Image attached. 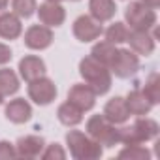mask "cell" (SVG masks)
<instances>
[{"mask_svg":"<svg viewBox=\"0 0 160 160\" xmlns=\"http://www.w3.org/2000/svg\"><path fill=\"white\" fill-rule=\"evenodd\" d=\"M66 141L75 158H98L102 154V147L98 141H91L85 134L77 130H72L66 136Z\"/></svg>","mask_w":160,"mask_h":160,"instance_id":"3957f363","label":"cell"},{"mask_svg":"<svg viewBox=\"0 0 160 160\" xmlns=\"http://www.w3.org/2000/svg\"><path fill=\"white\" fill-rule=\"evenodd\" d=\"M0 104H2V94H0Z\"/></svg>","mask_w":160,"mask_h":160,"instance_id":"d6a6232c","label":"cell"},{"mask_svg":"<svg viewBox=\"0 0 160 160\" xmlns=\"http://www.w3.org/2000/svg\"><path fill=\"white\" fill-rule=\"evenodd\" d=\"M87 130L89 134L100 143V145H115L119 141V136H117V128H113V124L104 117V115H94L89 119L87 122Z\"/></svg>","mask_w":160,"mask_h":160,"instance_id":"277c9868","label":"cell"},{"mask_svg":"<svg viewBox=\"0 0 160 160\" xmlns=\"http://www.w3.org/2000/svg\"><path fill=\"white\" fill-rule=\"evenodd\" d=\"M6 4H8V0H0V10H4Z\"/></svg>","mask_w":160,"mask_h":160,"instance_id":"4dcf8cb0","label":"cell"},{"mask_svg":"<svg viewBox=\"0 0 160 160\" xmlns=\"http://www.w3.org/2000/svg\"><path fill=\"white\" fill-rule=\"evenodd\" d=\"M49 2H60V0H49Z\"/></svg>","mask_w":160,"mask_h":160,"instance_id":"1f68e13d","label":"cell"},{"mask_svg":"<svg viewBox=\"0 0 160 160\" xmlns=\"http://www.w3.org/2000/svg\"><path fill=\"white\" fill-rule=\"evenodd\" d=\"M156 132H158V126H156L154 121H151V119H139L132 126L117 130V136H119V141L128 143V145H136V143H141L145 139L154 138Z\"/></svg>","mask_w":160,"mask_h":160,"instance_id":"7a4b0ae2","label":"cell"},{"mask_svg":"<svg viewBox=\"0 0 160 160\" xmlns=\"http://www.w3.org/2000/svg\"><path fill=\"white\" fill-rule=\"evenodd\" d=\"M73 34L81 42H91V40H96L102 34V25L98 21H94L92 17H89V15H81L73 23Z\"/></svg>","mask_w":160,"mask_h":160,"instance_id":"ba28073f","label":"cell"},{"mask_svg":"<svg viewBox=\"0 0 160 160\" xmlns=\"http://www.w3.org/2000/svg\"><path fill=\"white\" fill-rule=\"evenodd\" d=\"M79 72H81V75L85 77V81L89 83V87L96 94H104V92L109 91V87H111V75L104 68V64L98 62L96 58H92V57L83 58L81 64H79Z\"/></svg>","mask_w":160,"mask_h":160,"instance_id":"6da1fadb","label":"cell"},{"mask_svg":"<svg viewBox=\"0 0 160 160\" xmlns=\"http://www.w3.org/2000/svg\"><path fill=\"white\" fill-rule=\"evenodd\" d=\"M94 98H96V92L89 85H73L68 92V102L77 106L81 111L91 109L94 106Z\"/></svg>","mask_w":160,"mask_h":160,"instance_id":"9c48e42d","label":"cell"},{"mask_svg":"<svg viewBox=\"0 0 160 160\" xmlns=\"http://www.w3.org/2000/svg\"><path fill=\"white\" fill-rule=\"evenodd\" d=\"M154 12L141 4V2H134L126 8V21L134 30H147L154 25Z\"/></svg>","mask_w":160,"mask_h":160,"instance_id":"5b68a950","label":"cell"},{"mask_svg":"<svg viewBox=\"0 0 160 160\" xmlns=\"http://www.w3.org/2000/svg\"><path fill=\"white\" fill-rule=\"evenodd\" d=\"M143 94H145L152 104H154V102H158V98H160V85H158V75H156V73H152V75L147 79Z\"/></svg>","mask_w":160,"mask_h":160,"instance_id":"d4e9b609","label":"cell"},{"mask_svg":"<svg viewBox=\"0 0 160 160\" xmlns=\"http://www.w3.org/2000/svg\"><path fill=\"white\" fill-rule=\"evenodd\" d=\"M104 117H106L109 122H124V121L130 117V111H128V108H126V102H124L122 98H111V100L106 104Z\"/></svg>","mask_w":160,"mask_h":160,"instance_id":"7c38bea8","label":"cell"},{"mask_svg":"<svg viewBox=\"0 0 160 160\" xmlns=\"http://www.w3.org/2000/svg\"><path fill=\"white\" fill-rule=\"evenodd\" d=\"M38 15H40V21L43 25H49V27H58L64 21V10L57 2H49V4L40 6Z\"/></svg>","mask_w":160,"mask_h":160,"instance_id":"4fadbf2b","label":"cell"},{"mask_svg":"<svg viewBox=\"0 0 160 160\" xmlns=\"http://www.w3.org/2000/svg\"><path fill=\"white\" fill-rule=\"evenodd\" d=\"M30 115H32V109H30L28 102L23 98H15L6 106V117L12 122H25L30 119Z\"/></svg>","mask_w":160,"mask_h":160,"instance_id":"8fae6325","label":"cell"},{"mask_svg":"<svg viewBox=\"0 0 160 160\" xmlns=\"http://www.w3.org/2000/svg\"><path fill=\"white\" fill-rule=\"evenodd\" d=\"M12 58V51L10 47H6L4 43H0V64H6Z\"/></svg>","mask_w":160,"mask_h":160,"instance_id":"f1b7e54d","label":"cell"},{"mask_svg":"<svg viewBox=\"0 0 160 160\" xmlns=\"http://www.w3.org/2000/svg\"><path fill=\"white\" fill-rule=\"evenodd\" d=\"M139 68V60L134 53H130L128 49H121L117 51L113 62H111V70L115 72L117 77H130L138 72Z\"/></svg>","mask_w":160,"mask_h":160,"instance_id":"52a82bcc","label":"cell"},{"mask_svg":"<svg viewBox=\"0 0 160 160\" xmlns=\"http://www.w3.org/2000/svg\"><path fill=\"white\" fill-rule=\"evenodd\" d=\"M12 156H15L13 147L6 141H0V158H12Z\"/></svg>","mask_w":160,"mask_h":160,"instance_id":"4316f807","label":"cell"},{"mask_svg":"<svg viewBox=\"0 0 160 160\" xmlns=\"http://www.w3.org/2000/svg\"><path fill=\"white\" fill-rule=\"evenodd\" d=\"M89 8H91L92 17L98 23L111 19L113 13H115V2H113V0H91Z\"/></svg>","mask_w":160,"mask_h":160,"instance_id":"ac0fdd59","label":"cell"},{"mask_svg":"<svg viewBox=\"0 0 160 160\" xmlns=\"http://www.w3.org/2000/svg\"><path fill=\"white\" fill-rule=\"evenodd\" d=\"M128 28L122 25V23H115V25H111L109 28H108V32H106V36H108V42H111V43H121V42H126L128 40Z\"/></svg>","mask_w":160,"mask_h":160,"instance_id":"603a6c76","label":"cell"},{"mask_svg":"<svg viewBox=\"0 0 160 160\" xmlns=\"http://www.w3.org/2000/svg\"><path fill=\"white\" fill-rule=\"evenodd\" d=\"M51 42H53V32L47 27H42V25L30 27L25 34V43L30 49H45V47L51 45Z\"/></svg>","mask_w":160,"mask_h":160,"instance_id":"30bf717a","label":"cell"},{"mask_svg":"<svg viewBox=\"0 0 160 160\" xmlns=\"http://www.w3.org/2000/svg\"><path fill=\"white\" fill-rule=\"evenodd\" d=\"M43 149V139L40 136H27L17 141V152L21 156H38Z\"/></svg>","mask_w":160,"mask_h":160,"instance_id":"e0dca14e","label":"cell"},{"mask_svg":"<svg viewBox=\"0 0 160 160\" xmlns=\"http://www.w3.org/2000/svg\"><path fill=\"white\" fill-rule=\"evenodd\" d=\"M124 102H126L128 111L134 113V115H145V113L151 109V106H152V102H151L143 92H139V91H132Z\"/></svg>","mask_w":160,"mask_h":160,"instance_id":"2e32d148","label":"cell"},{"mask_svg":"<svg viewBox=\"0 0 160 160\" xmlns=\"http://www.w3.org/2000/svg\"><path fill=\"white\" fill-rule=\"evenodd\" d=\"M115 55H117V49L113 47V43H111V42H102V43L94 45V49H92V58H96V60H98V62H102L104 66H106V64H109V66H111V62H113Z\"/></svg>","mask_w":160,"mask_h":160,"instance_id":"44dd1931","label":"cell"},{"mask_svg":"<svg viewBox=\"0 0 160 160\" xmlns=\"http://www.w3.org/2000/svg\"><path fill=\"white\" fill-rule=\"evenodd\" d=\"M19 70L27 81H32V79L42 77V73L45 72V64L40 57H25L19 62Z\"/></svg>","mask_w":160,"mask_h":160,"instance_id":"5bb4252c","label":"cell"},{"mask_svg":"<svg viewBox=\"0 0 160 160\" xmlns=\"http://www.w3.org/2000/svg\"><path fill=\"white\" fill-rule=\"evenodd\" d=\"M13 12L21 17H30L36 10V0H12Z\"/></svg>","mask_w":160,"mask_h":160,"instance_id":"cb8c5ba5","label":"cell"},{"mask_svg":"<svg viewBox=\"0 0 160 160\" xmlns=\"http://www.w3.org/2000/svg\"><path fill=\"white\" fill-rule=\"evenodd\" d=\"M81 109H79L77 106H73L72 102H66V104H62L60 108H58V119H60V122L62 124H66V126H73V124H77V122H81Z\"/></svg>","mask_w":160,"mask_h":160,"instance_id":"ffe728a7","label":"cell"},{"mask_svg":"<svg viewBox=\"0 0 160 160\" xmlns=\"http://www.w3.org/2000/svg\"><path fill=\"white\" fill-rule=\"evenodd\" d=\"M145 2V6H151V8H156L158 4H160V0H143Z\"/></svg>","mask_w":160,"mask_h":160,"instance_id":"f546056e","label":"cell"},{"mask_svg":"<svg viewBox=\"0 0 160 160\" xmlns=\"http://www.w3.org/2000/svg\"><path fill=\"white\" fill-rule=\"evenodd\" d=\"M19 89V79L12 70H0V94L8 96L17 92Z\"/></svg>","mask_w":160,"mask_h":160,"instance_id":"7402d4cb","label":"cell"},{"mask_svg":"<svg viewBox=\"0 0 160 160\" xmlns=\"http://www.w3.org/2000/svg\"><path fill=\"white\" fill-rule=\"evenodd\" d=\"M53 156H57V158H64V151H62L58 145H51V147L47 149V152L43 154V158H53Z\"/></svg>","mask_w":160,"mask_h":160,"instance_id":"83f0119b","label":"cell"},{"mask_svg":"<svg viewBox=\"0 0 160 160\" xmlns=\"http://www.w3.org/2000/svg\"><path fill=\"white\" fill-rule=\"evenodd\" d=\"M122 156H130V158H147L149 152H147L143 147H139V145L136 143V145H130V149L122 151V152H121V158H122Z\"/></svg>","mask_w":160,"mask_h":160,"instance_id":"484cf974","label":"cell"},{"mask_svg":"<svg viewBox=\"0 0 160 160\" xmlns=\"http://www.w3.org/2000/svg\"><path fill=\"white\" fill-rule=\"evenodd\" d=\"M28 96H30L36 104L45 106V104H49L51 100H55L57 89H55V85H53L51 79L38 77V79H32L30 85H28Z\"/></svg>","mask_w":160,"mask_h":160,"instance_id":"8992f818","label":"cell"},{"mask_svg":"<svg viewBox=\"0 0 160 160\" xmlns=\"http://www.w3.org/2000/svg\"><path fill=\"white\" fill-rule=\"evenodd\" d=\"M21 34V21L13 13L0 15V36L6 40H13Z\"/></svg>","mask_w":160,"mask_h":160,"instance_id":"d6986e66","label":"cell"},{"mask_svg":"<svg viewBox=\"0 0 160 160\" xmlns=\"http://www.w3.org/2000/svg\"><path fill=\"white\" fill-rule=\"evenodd\" d=\"M126 42H130L132 49L138 51L139 55H149L154 49V42L147 34V30H134L132 34H128V40Z\"/></svg>","mask_w":160,"mask_h":160,"instance_id":"9a60e30c","label":"cell"}]
</instances>
